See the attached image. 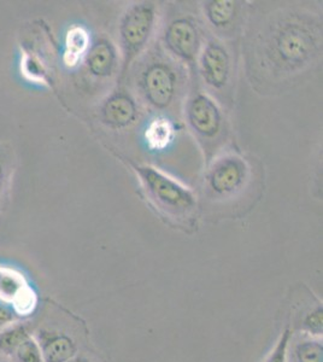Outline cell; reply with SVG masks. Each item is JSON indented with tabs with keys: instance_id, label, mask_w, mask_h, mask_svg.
<instances>
[{
	"instance_id": "cell-1",
	"label": "cell",
	"mask_w": 323,
	"mask_h": 362,
	"mask_svg": "<svg viewBox=\"0 0 323 362\" xmlns=\"http://www.w3.org/2000/svg\"><path fill=\"white\" fill-rule=\"evenodd\" d=\"M136 172L148 196L165 214L177 220L193 214L196 202L192 191L152 167H136Z\"/></svg>"
},
{
	"instance_id": "cell-2",
	"label": "cell",
	"mask_w": 323,
	"mask_h": 362,
	"mask_svg": "<svg viewBox=\"0 0 323 362\" xmlns=\"http://www.w3.org/2000/svg\"><path fill=\"white\" fill-rule=\"evenodd\" d=\"M33 324V337L40 346L44 362H69L80 353L78 336L56 317L51 319L44 303Z\"/></svg>"
},
{
	"instance_id": "cell-3",
	"label": "cell",
	"mask_w": 323,
	"mask_h": 362,
	"mask_svg": "<svg viewBox=\"0 0 323 362\" xmlns=\"http://www.w3.org/2000/svg\"><path fill=\"white\" fill-rule=\"evenodd\" d=\"M0 300L13 307L20 320H33L42 300L35 285L18 268L0 264Z\"/></svg>"
},
{
	"instance_id": "cell-4",
	"label": "cell",
	"mask_w": 323,
	"mask_h": 362,
	"mask_svg": "<svg viewBox=\"0 0 323 362\" xmlns=\"http://www.w3.org/2000/svg\"><path fill=\"white\" fill-rule=\"evenodd\" d=\"M155 11L151 4L135 5L123 17L119 27L121 40L126 54V62L139 54L151 34Z\"/></svg>"
},
{
	"instance_id": "cell-5",
	"label": "cell",
	"mask_w": 323,
	"mask_h": 362,
	"mask_svg": "<svg viewBox=\"0 0 323 362\" xmlns=\"http://www.w3.org/2000/svg\"><path fill=\"white\" fill-rule=\"evenodd\" d=\"M273 49L280 62L295 66L309 58L315 45L314 37L304 27L286 25L273 37Z\"/></svg>"
},
{
	"instance_id": "cell-6",
	"label": "cell",
	"mask_w": 323,
	"mask_h": 362,
	"mask_svg": "<svg viewBox=\"0 0 323 362\" xmlns=\"http://www.w3.org/2000/svg\"><path fill=\"white\" fill-rule=\"evenodd\" d=\"M246 177L244 160L228 156L217 160L208 174V185L215 194H234L242 187Z\"/></svg>"
},
{
	"instance_id": "cell-7",
	"label": "cell",
	"mask_w": 323,
	"mask_h": 362,
	"mask_svg": "<svg viewBox=\"0 0 323 362\" xmlns=\"http://www.w3.org/2000/svg\"><path fill=\"white\" fill-rule=\"evenodd\" d=\"M175 75L164 64H153L143 73V92L155 107L169 105L175 95Z\"/></svg>"
},
{
	"instance_id": "cell-8",
	"label": "cell",
	"mask_w": 323,
	"mask_h": 362,
	"mask_svg": "<svg viewBox=\"0 0 323 362\" xmlns=\"http://www.w3.org/2000/svg\"><path fill=\"white\" fill-rule=\"evenodd\" d=\"M189 121L193 129L201 136H216L221 127V112L213 99L204 95H198L189 105Z\"/></svg>"
},
{
	"instance_id": "cell-9",
	"label": "cell",
	"mask_w": 323,
	"mask_h": 362,
	"mask_svg": "<svg viewBox=\"0 0 323 362\" xmlns=\"http://www.w3.org/2000/svg\"><path fill=\"white\" fill-rule=\"evenodd\" d=\"M201 73L205 81L215 88L225 86L228 80L229 56L221 45L211 42L201 54Z\"/></svg>"
},
{
	"instance_id": "cell-10",
	"label": "cell",
	"mask_w": 323,
	"mask_h": 362,
	"mask_svg": "<svg viewBox=\"0 0 323 362\" xmlns=\"http://www.w3.org/2000/svg\"><path fill=\"white\" fill-rule=\"evenodd\" d=\"M165 39L169 49L184 59H189L196 54L198 34L196 27L189 20H177L174 22L169 27Z\"/></svg>"
},
{
	"instance_id": "cell-11",
	"label": "cell",
	"mask_w": 323,
	"mask_h": 362,
	"mask_svg": "<svg viewBox=\"0 0 323 362\" xmlns=\"http://www.w3.org/2000/svg\"><path fill=\"white\" fill-rule=\"evenodd\" d=\"M136 107L127 95H114L107 99L102 109L104 124L114 128L126 127L135 119Z\"/></svg>"
},
{
	"instance_id": "cell-12",
	"label": "cell",
	"mask_w": 323,
	"mask_h": 362,
	"mask_svg": "<svg viewBox=\"0 0 323 362\" xmlns=\"http://www.w3.org/2000/svg\"><path fill=\"white\" fill-rule=\"evenodd\" d=\"M90 46V35L88 30L82 25H73L66 33L63 62L68 68H75L88 52Z\"/></svg>"
},
{
	"instance_id": "cell-13",
	"label": "cell",
	"mask_w": 323,
	"mask_h": 362,
	"mask_svg": "<svg viewBox=\"0 0 323 362\" xmlns=\"http://www.w3.org/2000/svg\"><path fill=\"white\" fill-rule=\"evenodd\" d=\"M143 136L150 150L162 151L172 144L175 138V127L170 119L160 116L150 121Z\"/></svg>"
},
{
	"instance_id": "cell-14",
	"label": "cell",
	"mask_w": 323,
	"mask_h": 362,
	"mask_svg": "<svg viewBox=\"0 0 323 362\" xmlns=\"http://www.w3.org/2000/svg\"><path fill=\"white\" fill-rule=\"evenodd\" d=\"M33 320L18 321L0 332V353L13 358L17 348L27 339L33 336Z\"/></svg>"
},
{
	"instance_id": "cell-15",
	"label": "cell",
	"mask_w": 323,
	"mask_h": 362,
	"mask_svg": "<svg viewBox=\"0 0 323 362\" xmlns=\"http://www.w3.org/2000/svg\"><path fill=\"white\" fill-rule=\"evenodd\" d=\"M287 362H323V344L321 338L302 337L292 344L290 339Z\"/></svg>"
},
{
	"instance_id": "cell-16",
	"label": "cell",
	"mask_w": 323,
	"mask_h": 362,
	"mask_svg": "<svg viewBox=\"0 0 323 362\" xmlns=\"http://www.w3.org/2000/svg\"><path fill=\"white\" fill-rule=\"evenodd\" d=\"M114 62V49L105 42H98L93 49H90L87 58L88 70L95 76L110 75Z\"/></svg>"
},
{
	"instance_id": "cell-17",
	"label": "cell",
	"mask_w": 323,
	"mask_h": 362,
	"mask_svg": "<svg viewBox=\"0 0 323 362\" xmlns=\"http://www.w3.org/2000/svg\"><path fill=\"white\" fill-rule=\"evenodd\" d=\"M299 334L307 337L321 338L323 334V307L322 302L317 300L315 305L304 312L303 317L297 321Z\"/></svg>"
},
{
	"instance_id": "cell-18",
	"label": "cell",
	"mask_w": 323,
	"mask_h": 362,
	"mask_svg": "<svg viewBox=\"0 0 323 362\" xmlns=\"http://www.w3.org/2000/svg\"><path fill=\"white\" fill-rule=\"evenodd\" d=\"M234 10H235V6H234L233 1L218 0V1H213L208 5L206 13H208L210 22L213 25L225 27L233 20Z\"/></svg>"
},
{
	"instance_id": "cell-19",
	"label": "cell",
	"mask_w": 323,
	"mask_h": 362,
	"mask_svg": "<svg viewBox=\"0 0 323 362\" xmlns=\"http://www.w3.org/2000/svg\"><path fill=\"white\" fill-rule=\"evenodd\" d=\"M295 331L292 326L286 325L281 334L278 336V341H275V346L270 350L263 362H287L288 358V349H290V339L293 337Z\"/></svg>"
},
{
	"instance_id": "cell-20",
	"label": "cell",
	"mask_w": 323,
	"mask_h": 362,
	"mask_svg": "<svg viewBox=\"0 0 323 362\" xmlns=\"http://www.w3.org/2000/svg\"><path fill=\"white\" fill-rule=\"evenodd\" d=\"M11 360L13 362H44V356L37 339L30 336L17 348Z\"/></svg>"
},
{
	"instance_id": "cell-21",
	"label": "cell",
	"mask_w": 323,
	"mask_h": 362,
	"mask_svg": "<svg viewBox=\"0 0 323 362\" xmlns=\"http://www.w3.org/2000/svg\"><path fill=\"white\" fill-rule=\"evenodd\" d=\"M11 174V165L8 153L3 148H0V210L3 209V203L6 196L8 180Z\"/></svg>"
},
{
	"instance_id": "cell-22",
	"label": "cell",
	"mask_w": 323,
	"mask_h": 362,
	"mask_svg": "<svg viewBox=\"0 0 323 362\" xmlns=\"http://www.w3.org/2000/svg\"><path fill=\"white\" fill-rule=\"evenodd\" d=\"M23 70H25V74L28 75L30 80H34V81L44 80V75H45L44 66L35 58L25 56V61H23Z\"/></svg>"
},
{
	"instance_id": "cell-23",
	"label": "cell",
	"mask_w": 323,
	"mask_h": 362,
	"mask_svg": "<svg viewBox=\"0 0 323 362\" xmlns=\"http://www.w3.org/2000/svg\"><path fill=\"white\" fill-rule=\"evenodd\" d=\"M18 321L23 320H20L16 310L13 307L4 303L3 300H0V332L8 326L13 325L15 322H18Z\"/></svg>"
},
{
	"instance_id": "cell-24",
	"label": "cell",
	"mask_w": 323,
	"mask_h": 362,
	"mask_svg": "<svg viewBox=\"0 0 323 362\" xmlns=\"http://www.w3.org/2000/svg\"><path fill=\"white\" fill-rule=\"evenodd\" d=\"M69 362H99V358L90 351H80L74 358Z\"/></svg>"
},
{
	"instance_id": "cell-25",
	"label": "cell",
	"mask_w": 323,
	"mask_h": 362,
	"mask_svg": "<svg viewBox=\"0 0 323 362\" xmlns=\"http://www.w3.org/2000/svg\"><path fill=\"white\" fill-rule=\"evenodd\" d=\"M0 362H13L11 358H8V356H5V355L1 354L0 353Z\"/></svg>"
}]
</instances>
